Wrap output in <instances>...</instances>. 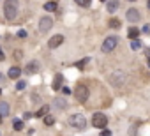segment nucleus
Instances as JSON below:
<instances>
[{
  "label": "nucleus",
  "mask_w": 150,
  "mask_h": 136,
  "mask_svg": "<svg viewBox=\"0 0 150 136\" xmlns=\"http://www.w3.org/2000/svg\"><path fill=\"white\" fill-rule=\"evenodd\" d=\"M18 9H19L18 0H5V2H4V16H5V19H9V21L16 19Z\"/></svg>",
  "instance_id": "f257e3e1"
},
{
  "label": "nucleus",
  "mask_w": 150,
  "mask_h": 136,
  "mask_svg": "<svg viewBox=\"0 0 150 136\" xmlns=\"http://www.w3.org/2000/svg\"><path fill=\"white\" fill-rule=\"evenodd\" d=\"M108 81H109V85H113L115 88H122L127 83V74L124 71H113L111 74H109Z\"/></svg>",
  "instance_id": "f03ea898"
},
{
  "label": "nucleus",
  "mask_w": 150,
  "mask_h": 136,
  "mask_svg": "<svg viewBox=\"0 0 150 136\" xmlns=\"http://www.w3.org/2000/svg\"><path fill=\"white\" fill-rule=\"evenodd\" d=\"M74 97H76L78 103H87L88 97H90L88 87H87V85H78V87L74 88Z\"/></svg>",
  "instance_id": "7ed1b4c3"
},
{
  "label": "nucleus",
  "mask_w": 150,
  "mask_h": 136,
  "mask_svg": "<svg viewBox=\"0 0 150 136\" xmlns=\"http://www.w3.org/2000/svg\"><path fill=\"white\" fill-rule=\"evenodd\" d=\"M69 124H71L73 127H76V129H79V131H83V129L87 127V119L83 117L81 113H76V115H73V117L69 119Z\"/></svg>",
  "instance_id": "20e7f679"
},
{
  "label": "nucleus",
  "mask_w": 150,
  "mask_h": 136,
  "mask_svg": "<svg viewBox=\"0 0 150 136\" xmlns=\"http://www.w3.org/2000/svg\"><path fill=\"white\" fill-rule=\"evenodd\" d=\"M117 44H118V37H117V36H109V37L104 39L101 50L104 51V53H111V51L117 48Z\"/></svg>",
  "instance_id": "39448f33"
},
{
  "label": "nucleus",
  "mask_w": 150,
  "mask_h": 136,
  "mask_svg": "<svg viewBox=\"0 0 150 136\" xmlns=\"http://www.w3.org/2000/svg\"><path fill=\"white\" fill-rule=\"evenodd\" d=\"M92 125L97 129H104L106 125H108V117L104 113H94V117H92Z\"/></svg>",
  "instance_id": "423d86ee"
},
{
  "label": "nucleus",
  "mask_w": 150,
  "mask_h": 136,
  "mask_svg": "<svg viewBox=\"0 0 150 136\" xmlns=\"http://www.w3.org/2000/svg\"><path fill=\"white\" fill-rule=\"evenodd\" d=\"M53 27V18L49 16H43L41 19H39V32H49V28Z\"/></svg>",
  "instance_id": "0eeeda50"
},
{
  "label": "nucleus",
  "mask_w": 150,
  "mask_h": 136,
  "mask_svg": "<svg viewBox=\"0 0 150 136\" xmlns=\"http://www.w3.org/2000/svg\"><path fill=\"white\" fill-rule=\"evenodd\" d=\"M125 18L129 19L131 23H136L139 18H141V14H139V11L138 9H134V7H131V9H127V13H125Z\"/></svg>",
  "instance_id": "6e6552de"
},
{
  "label": "nucleus",
  "mask_w": 150,
  "mask_h": 136,
  "mask_svg": "<svg viewBox=\"0 0 150 136\" xmlns=\"http://www.w3.org/2000/svg\"><path fill=\"white\" fill-rule=\"evenodd\" d=\"M64 43V36H60V34H57V36H53L51 39L48 41V46L51 48V50H55V48H58L60 44Z\"/></svg>",
  "instance_id": "1a4fd4ad"
},
{
  "label": "nucleus",
  "mask_w": 150,
  "mask_h": 136,
  "mask_svg": "<svg viewBox=\"0 0 150 136\" xmlns=\"http://www.w3.org/2000/svg\"><path fill=\"white\" fill-rule=\"evenodd\" d=\"M7 76H9V78H11V80H18L19 76H21V69H19L18 66H13L11 69H9V71H7Z\"/></svg>",
  "instance_id": "9d476101"
},
{
  "label": "nucleus",
  "mask_w": 150,
  "mask_h": 136,
  "mask_svg": "<svg viewBox=\"0 0 150 136\" xmlns=\"http://www.w3.org/2000/svg\"><path fill=\"white\" fill-rule=\"evenodd\" d=\"M25 71L28 72V74H35V72L39 71V64L35 60H32V62H28L27 64V67H25Z\"/></svg>",
  "instance_id": "9b49d317"
},
{
  "label": "nucleus",
  "mask_w": 150,
  "mask_h": 136,
  "mask_svg": "<svg viewBox=\"0 0 150 136\" xmlns=\"http://www.w3.org/2000/svg\"><path fill=\"white\" fill-rule=\"evenodd\" d=\"M62 81H64V76L62 74H57L55 76V80H53V90H60V88H62Z\"/></svg>",
  "instance_id": "f8f14e48"
},
{
  "label": "nucleus",
  "mask_w": 150,
  "mask_h": 136,
  "mask_svg": "<svg viewBox=\"0 0 150 136\" xmlns=\"http://www.w3.org/2000/svg\"><path fill=\"white\" fill-rule=\"evenodd\" d=\"M55 108H58V110H65V108H67L65 99H64V97H57V99H55Z\"/></svg>",
  "instance_id": "ddd939ff"
},
{
  "label": "nucleus",
  "mask_w": 150,
  "mask_h": 136,
  "mask_svg": "<svg viewBox=\"0 0 150 136\" xmlns=\"http://www.w3.org/2000/svg\"><path fill=\"white\" fill-rule=\"evenodd\" d=\"M9 111H11L9 104L2 101V103H0V115H2V117H7V115H9Z\"/></svg>",
  "instance_id": "4468645a"
},
{
  "label": "nucleus",
  "mask_w": 150,
  "mask_h": 136,
  "mask_svg": "<svg viewBox=\"0 0 150 136\" xmlns=\"http://www.w3.org/2000/svg\"><path fill=\"white\" fill-rule=\"evenodd\" d=\"M106 9H108V13H111V14H113L117 9H118V2H117V0H109L108 5H106Z\"/></svg>",
  "instance_id": "2eb2a0df"
},
{
  "label": "nucleus",
  "mask_w": 150,
  "mask_h": 136,
  "mask_svg": "<svg viewBox=\"0 0 150 136\" xmlns=\"http://www.w3.org/2000/svg\"><path fill=\"white\" fill-rule=\"evenodd\" d=\"M48 111H49V106H46V104H44V106H41V108L34 113V117H44V115H48Z\"/></svg>",
  "instance_id": "dca6fc26"
},
{
  "label": "nucleus",
  "mask_w": 150,
  "mask_h": 136,
  "mask_svg": "<svg viewBox=\"0 0 150 136\" xmlns=\"http://www.w3.org/2000/svg\"><path fill=\"white\" fill-rule=\"evenodd\" d=\"M44 9H46L48 13H53V11H57V2L49 0V2H46V4H44Z\"/></svg>",
  "instance_id": "f3484780"
},
{
  "label": "nucleus",
  "mask_w": 150,
  "mask_h": 136,
  "mask_svg": "<svg viewBox=\"0 0 150 136\" xmlns=\"http://www.w3.org/2000/svg\"><path fill=\"white\" fill-rule=\"evenodd\" d=\"M139 32H141V30H139V28H136V27H133V28H129V37H131V39H136L138 36H139Z\"/></svg>",
  "instance_id": "a211bd4d"
},
{
  "label": "nucleus",
  "mask_w": 150,
  "mask_h": 136,
  "mask_svg": "<svg viewBox=\"0 0 150 136\" xmlns=\"http://www.w3.org/2000/svg\"><path fill=\"white\" fill-rule=\"evenodd\" d=\"M141 43H139L138 39H133V43H131V50H134V51H138V50H141Z\"/></svg>",
  "instance_id": "6ab92c4d"
},
{
  "label": "nucleus",
  "mask_w": 150,
  "mask_h": 136,
  "mask_svg": "<svg viewBox=\"0 0 150 136\" xmlns=\"http://www.w3.org/2000/svg\"><path fill=\"white\" fill-rule=\"evenodd\" d=\"M13 127H14V131H23V120H14V124H13Z\"/></svg>",
  "instance_id": "aec40b11"
},
{
  "label": "nucleus",
  "mask_w": 150,
  "mask_h": 136,
  "mask_svg": "<svg viewBox=\"0 0 150 136\" xmlns=\"http://www.w3.org/2000/svg\"><path fill=\"white\" fill-rule=\"evenodd\" d=\"M120 25H122V23H120V19H117V18H113L111 21H109V27H111V28H120Z\"/></svg>",
  "instance_id": "412c9836"
},
{
  "label": "nucleus",
  "mask_w": 150,
  "mask_h": 136,
  "mask_svg": "<svg viewBox=\"0 0 150 136\" xmlns=\"http://www.w3.org/2000/svg\"><path fill=\"white\" fill-rule=\"evenodd\" d=\"M53 122H55V119L51 117V115H44V124L46 125H53Z\"/></svg>",
  "instance_id": "4be33fe9"
},
{
  "label": "nucleus",
  "mask_w": 150,
  "mask_h": 136,
  "mask_svg": "<svg viewBox=\"0 0 150 136\" xmlns=\"http://www.w3.org/2000/svg\"><path fill=\"white\" fill-rule=\"evenodd\" d=\"M74 2H76L78 5H81V7H88V5H90V2H92V0H74Z\"/></svg>",
  "instance_id": "5701e85b"
},
{
  "label": "nucleus",
  "mask_w": 150,
  "mask_h": 136,
  "mask_svg": "<svg viewBox=\"0 0 150 136\" xmlns=\"http://www.w3.org/2000/svg\"><path fill=\"white\" fill-rule=\"evenodd\" d=\"M88 60H90V58H83L81 62H78V64H76V67H79V69H81V67H85V66L88 64Z\"/></svg>",
  "instance_id": "b1692460"
},
{
  "label": "nucleus",
  "mask_w": 150,
  "mask_h": 136,
  "mask_svg": "<svg viewBox=\"0 0 150 136\" xmlns=\"http://www.w3.org/2000/svg\"><path fill=\"white\" fill-rule=\"evenodd\" d=\"M25 87H27L25 81H18V83H16V90H23Z\"/></svg>",
  "instance_id": "393cba45"
},
{
  "label": "nucleus",
  "mask_w": 150,
  "mask_h": 136,
  "mask_svg": "<svg viewBox=\"0 0 150 136\" xmlns=\"http://www.w3.org/2000/svg\"><path fill=\"white\" fill-rule=\"evenodd\" d=\"M141 32H145V34H150V23H148V25H145V27L141 28Z\"/></svg>",
  "instance_id": "a878e982"
},
{
  "label": "nucleus",
  "mask_w": 150,
  "mask_h": 136,
  "mask_svg": "<svg viewBox=\"0 0 150 136\" xmlns=\"http://www.w3.org/2000/svg\"><path fill=\"white\" fill-rule=\"evenodd\" d=\"M101 136H111V131H108V129L104 127V131L101 133Z\"/></svg>",
  "instance_id": "bb28decb"
},
{
  "label": "nucleus",
  "mask_w": 150,
  "mask_h": 136,
  "mask_svg": "<svg viewBox=\"0 0 150 136\" xmlns=\"http://www.w3.org/2000/svg\"><path fill=\"white\" fill-rule=\"evenodd\" d=\"M18 37H27V32L25 30H18Z\"/></svg>",
  "instance_id": "cd10ccee"
},
{
  "label": "nucleus",
  "mask_w": 150,
  "mask_h": 136,
  "mask_svg": "<svg viewBox=\"0 0 150 136\" xmlns=\"http://www.w3.org/2000/svg\"><path fill=\"white\" fill-rule=\"evenodd\" d=\"M60 90H62L64 94H71V88H67V87H62V88H60Z\"/></svg>",
  "instance_id": "c85d7f7f"
},
{
  "label": "nucleus",
  "mask_w": 150,
  "mask_h": 136,
  "mask_svg": "<svg viewBox=\"0 0 150 136\" xmlns=\"http://www.w3.org/2000/svg\"><path fill=\"white\" fill-rule=\"evenodd\" d=\"M19 57H21V51L16 50V51H14V58H19Z\"/></svg>",
  "instance_id": "c756f323"
},
{
  "label": "nucleus",
  "mask_w": 150,
  "mask_h": 136,
  "mask_svg": "<svg viewBox=\"0 0 150 136\" xmlns=\"http://www.w3.org/2000/svg\"><path fill=\"white\" fill-rule=\"evenodd\" d=\"M23 117H25V119L28 120V119H32V117H34V115H32V113H25V115H23Z\"/></svg>",
  "instance_id": "7c9ffc66"
},
{
  "label": "nucleus",
  "mask_w": 150,
  "mask_h": 136,
  "mask_svg": "<svg viewBox=\"0 0 150 136\" xmlns=\"http://www.w3.org/2000/svg\"><path fill=\"white\" fill-rule=\"evenodd\" d=\"M145 55H147V58L150 60V50H145Z\"/></svg>",
  "instance_id": "2f4dec72"
},
{
  "label": "nucleus",
  "mask_w": 150,
  "mask_h": 136,
  "mask_svg": "<svg viewBox=\"0 0 150 136\" xmlns=\"http://www.w3.org/2000/svg\"><path fill=\"white\" fill-rule=\"evenodd\" d=\"M4 58H5V55L2 53V51H0V60H4Z\"/></svg>",
  "instance_id": "473e14b6"
},
{
  "label": "nucleus",
  "mask_w": 150,
  "mask_h": 136,
  "mask_svg": "<svg viewBox=\"0 0 150 136\" xmlns=\"http://www.w3.org/2000/svg\"><path fill=\"white\" fill-rule=\"evenodd\" d=\"M147 7H148V9H150V0H148V4H147Z\"/></svg>",
  "instance_id": "72a5a7b5"
},
{
  "label": "nucleus",
  "mask_w": 150,
  "mask_h": 136,
  "mask_svg": "<svg viewBox=\"0 0 150 136\" xmlns=\"http://www.w3.org/2000/svg\"><path fill=\"white\" fill-rule=\"evenodd\" d=\"M129 2H136V0H129Z\"/></svg>",
  "instance_id": "f704fd0d"
},
{
  "label": "nucleus",
  "mask_w": 150,
  "mask_h": 136,
  "mask_svg": "<svg viewBox=\"0 0 150 136\" xmlns=\"http://www.w3.org/2000/svg\"><path fill=\"white\" fill-rule=\"evenodd\" d=\"M0 122H2V115H0Z\"/></svg>",
  "instance_id": "c9c22d12"
},
{
  "label": "nucleus",
  "mask_w": 150,
  "mask_h": 136,
  "mask_svg": "<svg viewBox=\"0 0 150 136\" xmlns=\"http://www.w3.org/2000/svg\"><path fill=\"white\" fill-rule=\"evenodd\" d=\"M148 67H150V60H148Z\"/></svg>",
  "instance_id": "e433bc0d"
},
{
  "label": "nucleus",
  "mask_w": 150,
  "mask_h": 136,
  "mask_svg": "<svg viewBox=\"0 0 150 136\" xmlns=\"http://www.w3.org/2000/svg\"><path fill=\"white\" fill-rule=\"evenodd\" d=\"M0 80H2V74H0Z\"/></svg>",
  "instance_id": "4c0bfd02"
},
{
  "label": "nucleus",
  "mask_w": 150,
  "mask_h": 136,
  "mask_svg": "<svg viewBox=\"0 0 150 136\" xmlns=\"http://www.w3.org/2000/svg\"><path fill=\"white\" fill-rule=\"evenodd\" d=\"M0 94H2V90H0Z\"/></svg>",
  "instance_id": "58836bf2"
}]
</instances>
